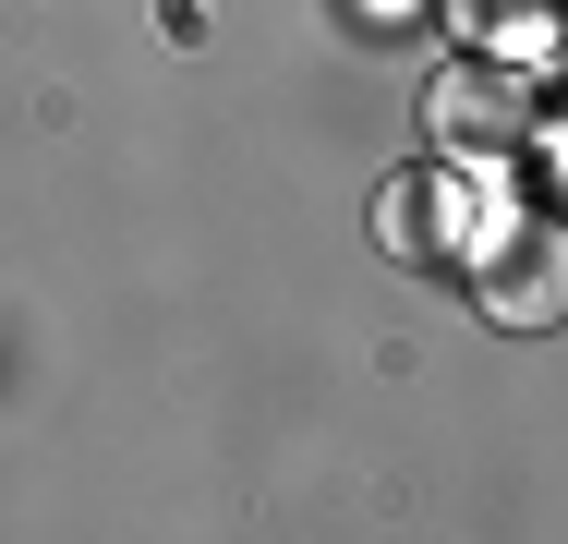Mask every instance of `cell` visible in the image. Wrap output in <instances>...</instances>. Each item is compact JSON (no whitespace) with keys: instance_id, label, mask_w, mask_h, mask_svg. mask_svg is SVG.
Wrapping results in <instances>:
<instances>
[{"instance_id":"2","label":"cell","mask_w":568,"mask_h":544,"mask_svg":"<svg viewBox=\"0 0 568 544\" xmlns=\"http://www.w3.org/2000/svg\"><path fill=\"white\" fill-rule=\"evenodd\" d=\"M424 121H436V145H448V158H508V145H532V133H545V109H532V85H520L508 61H459V73H436Z\"/></svg>"},{"instance_id":"1","label":"cell","mask_w":568,"mask_h":544,"mask_svg":"<svg viewBox=\"0 0 568 544\" xmlns=\"http://www.w3.org/2000/svg\"><path fill=\"white\" fill-rule=\"evenodd\" d=\"M459 266H471V303L496 326H568V218L484 206L459 230Z\"/></svg>"}]
</instances>
